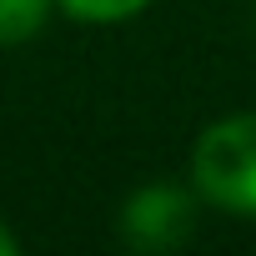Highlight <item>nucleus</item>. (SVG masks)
Wrapping results in <instances>:
<instances>
[{
    "label": "nucleus",
    "instance_id": "4",
    "mask_svg": "<svg viewBox=\"0 0 256 256\" xmlns=\"http://www.w3.org/2000/svg\"><path fill=\"white\" fill-rule=\"evenodd\" d=\"M60 16L70 26H86V30H116V26H131L136 16H146L156 0H56Z\"/></svg>",
    "mask_w": 256,
    "mask_h": 256
},
{
    "label": "nucleus",
    "instance_id": "2",
    "mask_svg": "<svg viewBox=\"0 0 256 256\" xmlns=\"http://www.w3.org/2000/svg\"><path fill=\"white\" fill-rule=\"evenodd\" d=\"M201 196L191 181H141L116 206V241L136 256H166L196 236Z\"/></svg>",
    "mask_w": 256,
    "mask_h": 256
},
{
    "label": "nucleus",
    "instance_id": "3",
    "mask_svg": "<svg viewBox=\"0 0 256 256\" xmlns=\"http://www.w3.org/2000/svg\"><path fill=\"white\" fill-rule=\"evenodd\" d=\"M56 16H60L56 0H0V50L30 46Z\"/></svg>",
    "mask_w": 256,
    "mask_h": 256
},
{
    "label": "nucleus",
    "instance_id": "1",
    "mask_svg": "<svg viewBox=\"0 0 256 256\" xmlns=\"http://www.w3.org/2000/svg\"><path fill=\"white\" fill-rule=\"evenodd\" d=\"M186 181L206 211L256 221V110H226L201 126L191 141Z\"/></svg>",
    "mask_w": 256,
    "mask_h": 256
},
{
    "label": "nucleus",
    "instance_id": "5",
    "mask_svg": "<svg viewBox=\"0 0 256 256\" xmlns=\"http://www.w3.org/2000/svg\"><path fill=\"white\" fill-rule=\"evenodd\" d=\"M16 251H20V236L10 231V221H6V216H0V256H16Z\"/></svg>",
    "mask_w": 256,
    "mask_h": 256
}]
</instances>
